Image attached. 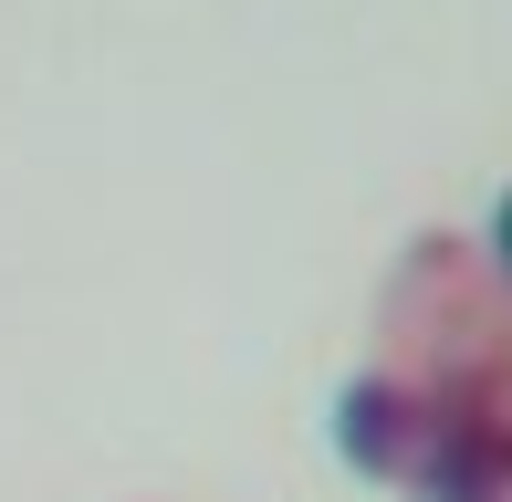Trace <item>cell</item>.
I'll return each instance as SVG.
<instances>
[{
    "label": "cell",
    "instance_id": "cell-1",
    "mask_svg": "<svg viewBox=\"0 0 512 502\" xmlns=\"http://www.w3.org/2000/svg\"><path fill=\"white\" fill-rule=\"evenodd\" d=\"M345 471L408 502H512V283L481 241L418 231L377 293V356L335 387Z\"/></svg>",
    "mask_w": 512,
    "mask_h": 502
},
{
    "label": "cell",
    "instance_id": "cell-2",
    "mask_svg": "<svg viewBox=\"0 0 512 502\" xmlns=\"http://www.w3.org/2000/svg\"><path fill=\"white\" fill-rule=\"evenodd\" d=\"M481 262L512 283V189H502V210H492V241H481Z\"/></svg>",
    "mask_w": 512,
    "mask_h": 502
}]
</instances>
